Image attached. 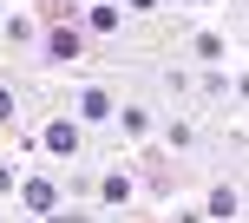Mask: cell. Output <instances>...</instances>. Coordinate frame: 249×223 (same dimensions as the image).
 Returning <instances> with one entry per match:
<instances>
[{
    "instance_id": "obj_4",
    "label": "cell",
    "mask_w": 249,
    "mask_h": 223,
    "mask_svg": "<svg viewBox=\"0 0 249 223\" xmlns=\"http://www.w3.org/2000/svg\"><path fill=\"white\" fill-rule=\"evenodd\" d=\"M79 112H86V118H112V99H105V92H99V86H92V92H86V99H79Z\"/></svg>"
},
{
    "instance_id": "obj_3",
    "label": "cell",
    "mask_w": 249,
    "mask_h": 223,
    "mask_svg": "<svg viewBox=\"0 0 249 223\" xmlns=\"http://www.w3.org/2000/svg\"><path fill=\"white\" fill-rule=\"evenodd\" d=\"M53 59H79V33H72V26L53 33Z\"/></svg>"
},
{
    "instance_id": "obj_1",
    "label": "cell",
    "mask_w": 249,
    "mask_h": 223,
    "mask_svg": "<svg viewBox=\"0 0 249 223\" xmlns=\"http://www.w3.org/2000/svg\"><path fill=\"white\" fill-rule=\"evenodd\" d=\"M46 151H59V158H66V151H79V131H72L66 118H53V125H46Z\"/></svg>"
},
{
    "instance_id": "obj_6",
    "label": "cell",
    "mask_w": 249,
    "mask_h": 223,
    "mask_svg": "<svg viewBox=\"0 0 249 223\" xmlns=\"http://www.w3.org/2000/svg\"><path fill=\"white\" fill-rule=\"evenodd\" d=\"M7 118H13V92L0 86V125H7Z\"/></svg>"
},
{
    "instance_id": "obj_7",
    "label": "cell",
    "mask_w": 249,
    "mask_h": 223,
    "mask_svg": "<svg viewBox=\"0 0 249 223\" xmlns=\"http://www.w3.org/2000/svg\"><path fill=\"white\" fill-rule=\"evenodd\" d=\"M7 190H13V171H7V164H0V197H7Z\"/></svg>"
},
{
    "instance_id": "obj_8",
    "label": "cell",
    "mask_w": 249,
    "mask_h": 223,
    "mask_svg": "<svg viewBox=\"0 0 249 223\" xmlns=\"http://www.w3.org/2000/svg\"><path fill=\"white\" fill-rule=\"evenodd\" d=\"M53 223H86V217H53Z\"/></svg>"
},
{
    "instance_id": "obj_2",
    "label": "cell",
    "mask_w": 249,
    "mask_h": 223,
    "mask_svg": "<svg viewBox=\"0 0 249 223\" xmlns=\"http://www.w3.org/2000/svg\"><path fill=\"white\" fill-rule=\"evenodd\" d=\"M20 197H26V210H53V204H59V190H53L46 177H33V184H26Z\"/></svg>"
},
{
    "instance_id": "obj_5",
    "label": "cell",
    "mask_w": 249,
    "mask_h": 223,
    "mask_svg": "<svg viewBox=\"0 0 249 223\" xmlns=\"http://www.w3.org/2000/svg\"><path fill=\"white\" fill-rule=\"evenodd\" d=\"M236 210H243V204H236V190H216V197H210V217H223V223H230Z\"/></svg>"
}]
</instances>
